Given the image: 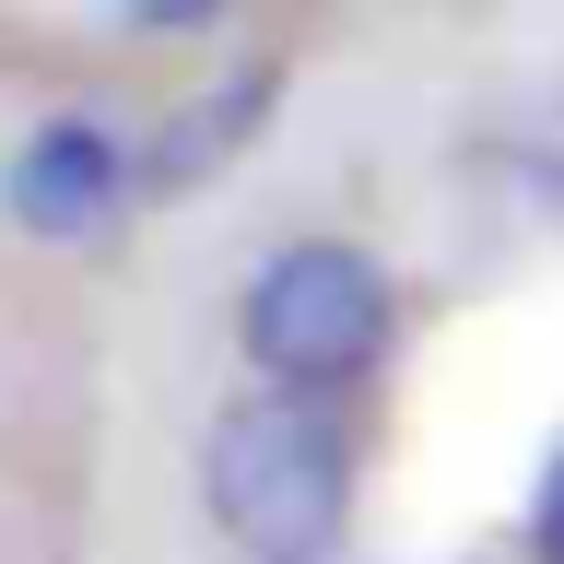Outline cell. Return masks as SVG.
<instances>
[{
	"label": "cell",
	"mask_w": 564,
	"mask_h": 564,
	"mask_svg": "<svg viewBox=\"0 0 564 564\" xmlns=\"http://www.w3.org/2000/svg\"><path fill=\"white\" fill-rule=\"evenodd\" d=\"M200 506L247 564H329L352 529V447L329 400L306 388H247L200 435Z\"/></svg>",
	"instance_id": "cell-1"
},
{
	"label": "cell",
	"mask_w": 564,
	"mask_h": 564,
	"mask_svg": "<svg viewBox=\"0 0 564 564\" xmlns=\"http://www.w3.org/2000/svg\"><path fill=\"white\" fill-rule=\"evenodd\" d=\"M388 317H400V294H388V271L352 236H294V247H271V259L247 271L236 341H247V365L271 388L329 400V388H352L388 352Z\"/></svg>",
	"instance_id": "cell-2"
},
{
	"label": "cell",
	"mask_w": 564,
	"mask_h": 564,
	"mask_svg": "<svg viewBox=\"0 0 564 564\" xmlns=\"http://www.w3.org/2000/svg\"><path fill=\"white\" fill-rule=\"evenodd\" d=\"M130 200H141V165H130V141L106 130V118H47V130H24V153L0 165V212H12L35 247L118 236Z\"/></svg>",
	"instance_id": "cell-3"
},
{
	"label": "cell",
	"mask_w": 564,
	"mask_h": 564,
	"mask_svg": "<svg viewBox=\"0 0 564 564\" xmlns=\"http://www.w3.org/2000/svg\"><path fill=\"white\" fill-rule=\"evenodd\" d=\"M271 70H236V83H212L200 106H188V118H176L165 141H153V165H141V188H200L212 165H224V153H236L247 130H259V118H271Z\"/></svg>",
	"instance_id": "cell-4"
},
{
	"label": "cell",
	"mask_w": 564,
	"mask_h": 564,
	"mask_svg": "<svg viewBox=\"0 0 564 564\" xmlns=\"http://www.w3.org/2000/svg\"><path fill=\"white\" fill-rule=\"evenodd\" d=\"M529 553L564 564V447L541 458V482H529Z\"/></svg>",
	"instance_id": "cell-5"
},
{
	"label": "cell",
	"mask_w": 564,
	"mask_h": 564,
	"mask_svg": "<svg viewBox=\"0 0 564 564\" xmlns=\"http://www.w3.org/2000/svg\"><path fill=\"white\" fill-rule=\"evenodd\" d=\"M118 12H130L141 35H200L212 12H224V0H118Z\"/></svg>",
	"instance_id": "cell-6"
}]
</instances>
